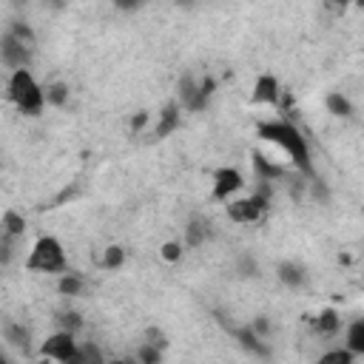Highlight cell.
<instances>
[{
	"instance_id": "1",
	"label": "cell",
	"mask_w": 364,
	"mask_h": 364,
	"mask_svg": "<svg viewBox=\"0 0 364 364\" xmlns=\"http://www.w3.org/2000/svg\"><path fill=\"white\" fill-rule=\"evenodd\" d=\"M256 134H259L264 142L276 145V148L290 159V165H293L296 171H301L304 176H313V162H310L307 139L301 136V131H299L293 122H287V119H267V122H259Z\"/></svg>"
},
{
	"instance_id": "2",
	"label": "cell",
	"mask_w": 364,
	"mask_h": 364,
	"mask_svg": "<svg viewBox=\"0 0 364 364\" xmlns=\"http://www.w3.org/2000/svg\"><path fill=\"white\" fill-rule=\"evenodd\" d=\"M6 91H9V100L17 105L20 114L37 117L43 111V105H48L43 85L34 80V74L28 68H14L9 82H6Z\"/></svg>"
},
{
	"instance_id": "3",
	"label": "cell",
	"mask_w": 364,
	"mask_h": 364,
	"mask_svg": "<svg viewBox=\"0 0 364 364\" xmlns=\"http://www.w3.org/2000/svg\"><path fill=\"white\" fill-rule=\"evenodd\" d=\"M26 270H40V273H65V250L54 236H40L26 259Z\"/></svg>"
},
{
	"instance_id": "4",
	"label": "cell",
	"mask_w": 364,
	"mask_h": 364,
	"mask_svg": "<svg viewBox=\"0 0 364 364\" xmlns=\"http://www.w3.org/2000/svg\"><path fill=\"white\" fill-rule=\"evenodd\" d=\"M74 336L77 333L63 330V327L57 333H51L40 347L43 358H51V361H60V364H80V344L74 341Z\"/></svg>"
},
{
	"instance_id": "5",
	"label": "cell",
	"mask_w": 364,
	"mask_h": 364,
	"mask_svg": "<svg viewBox=\"0 0 364 364\" xmlns=\"http://www.w3.org/2000/svg\"><path fill=\"white\" fill-rule=\"evenodd\" d=\"M0 57H3V65L6 68H28V63H31V46L28 43H23L20 37H14L11 31H6L3 34V40H0Z\"/></svg>"
},
{
	"instance_id": "6",
	"label": "cell",
	"mask_w": 364,
	"mask_h": 364,
	"mask_svg": "<svg viewBox=\"0 0 364 364\" xmlns=\"http://www.w3.org/2000/svg\"><path fill=\"white\" fill-rule=\"evenodd\" d=\"M245 188V176L236 171V168H219L216 173H213V191H210V196L216 199V202H228L233 193H239Z\"/></svg>"
},
{
	"instance_id": "7",
	"label": "cell",
	"mask_w": 364,
	"mask_h": 364,
	"mask_svg": "<svg viewBox=\"0 0 364 364\" xmlns=\"http://www.w3.org/2000/svg\"><path fill=\"white\" fill-rule=\"evenodd\" d=\"M176 100H179V105H182L185 111H202V108L208 105V97H202V91H199V82H196L191 74H185V77L179 80V91H176Z\"/></svg>"
},
{
	"instance_id": "8",
	"label": "cell",
	"mask_w": 364,
	"mask_h": 364,
	"mask_svg": "<svg viewBox=\"0 0 364 364\" xmlns=\"http://www.w3.org/2000/svg\"><path fill=\"white\" fill-rule=\"evenodd\" d=\"M182 105H179V100H173V102H168L162 111H159V119H156V125H154V136L156 139H165L171 131H176L179 128V122H182Z\"/></svg>"
},
{
	"instance_id": "9",
	"label": "cell",
	"mask_w": 364,
	"mask_h": 364,
	"mask_svg": "<svg viewBox=\"0 0 364 364\" xmlns=\"http://www.w3.org/2000/svg\"><path fill=\"white\" fill-rule=\"evenodd\" d=\"M250 100H253L256 105H276V102H279V80H276L273 74H262V77L256 80V85H253Z\"/></svg>"
},
{
	"instance_id": "10",
	"label": "cell",
	"mask_w": 364,
	"mask_h": 364,
	"mask_svg": "<svg viewBox=\"0 0 364 364\" xmlns=\"http://www.w3.org/2000/svg\"><path fill=\"white\" fill-rule=\"evenodd\" d=\"M253 171H256V179H262V182H279L284 176V165L279 159L264 156L262 151L253 154Z\"/></svg>"
},
{
	"instance_id": "11",
	"label": "cell",
	"mask_w": 364,
	"mask_h": 364,
	"mask_svg": "<svg viewBox=\"0 0 364 364\" xmlns=\"http://www.w3.org/2000/svg\"><path fill=\"white\" fill-rule=\"evenodd\" d=\"M233 338L239 341V347L242 350H247V353H253V355H267V347L262 344V336L247 324V327H239V330H233Z\"/></svg>"
},
{
	"instance_id": "12",
	"label": "cell",
	"mask_w": 364,
	"mask_h": 364,
	"mask_svg": "<svg viewBox=\"0 0 364 364\" xmlns=\"http://www.w3.org/2000/svg\"><path fill=\"white\" fill-rule=\"evenodd\" d=\"M208 236H210V222H208V219L193 216V219L185 225V245H188V247H199V245H205Z\"/></svg>"
},
{
	"instance_id": "13",
	"label": "cell",
	"mask_w": 364,
	"mask_h": 364,
	"mask_svg": "<svg viewBox=\"0 0 364 364\" xmlns=\"http://www.w3.org/2000/svg\"><path fill=\"white\" fill-rule=\"evenodd\" d=\"M276 276H279V282L287 284V287H301V284L307 282L304 267L296 264V262H282V264L276 267Z\"/></svg>"
},
{
	"instance_id": "14",
	"label": "cell",
	"mask_w": 364,
	"mask_h": 364,
	"mask_svg": "<svg viewBox=\"0 0 364 364\" xmlns=\"http://www.w3.org/2000/svg\"><path fill=\"white\" fill-rule=\"evenodd\" d=\"M313 327H316L318 336H336L338 327H341V318H338V313H336L333 307H324V310L313 318Z\"/></svg>"
},
{
	"instance_id": "15",
	"label": "cell",
	"mask_w": 364,
	"mask_h": 364,
	"mask_svg": "<svg viewBox=\"0 0 364 364\" xmlns=\"http://www.w3.org/2000/svg\"><path fill=\"white\" fill-rule=\"evenodd\" d=\"M43 91H46V102L54 105V108H63V105L68 102V82H63V80L46 82Z\"/></svg>"
},
{
	"instance_id": "16",
	"label": "cell",
	"mask_w": 364,
	"mask_h": 364,
	"mask_svg": "<svg viewBox=\"0 0 364 364\" xmlns=\"http://www.w3.org/2000/svg\"><path fill=\"white\" fill-rule=\"evenodd\" d=\"M3 338L11 344V347H17V350H28V330L23 327V324H14V321H9V324H3Z\"/></svg>"
},
{
	"instance_id": "17",
	"label": "cell",
	"mask_w": 364,
	"mask_h": 364,
	"mask_svg": "<svg viewBox=\"0 0 364 364\" xmlns=\"http://www.w3.org/2000/svg\"><path fill=\"white\" fill-rule=\"evenodd\" d=\"M82 287H85V282H82V276H77V273H60V279H57V290H60V296H80L82 293Z\"/></svg>"
},
{
	"instance_id": "18",
	"label": "cell",
	"mask_w": 364,
	"mask_h": 364,
	"mask_svg": "<svg viewBox=\"0 0 364 364\" xmlns=\"http://www.w3.org/2000/svg\"><path fill=\"white\" fill-rule=\"evenodd\" d=\"M324 105H327V111H330L333 117H353V105H350V100H347L341 91H333V94H327Z\"/></svg>"
},
{
	"instance_id": "19",
	"label": "cell",
	"mask_w": 364,
	"mask_h": 364,
	"mask_svg": "<svg viewBox=\"0 0 364 364\" xmlns=\"http://www.w3.org/2000/svg\"><path fill=\"white\" fill-rule=\"evenodd\" d=\"M347 347H350L355 355H364V318H355V321L347 327Z\"/></svg>"
},
{
	"instance_id": "20",
	"label": "cell",
	"mask_w": 364,
	"mask_h": 364,
	"mask_svg": "<svg viewBox=\"0 0 364 364\" xmlns=\"http://www.w3.org/2000/svg\"><path fill=\"white\" fill-rule=\"evenodd\" d=\"M3 233H11V236H23L26 233V219H23V213H17V210H6L3 213Z\"/></svg>"
},
{
	"instance_id": "21",
	"label": "cell",
	"mask_w": 364,
	"mask_h": 364,
	"mask_svg": "<svg viewBox=\"0 0 364 364\" xmlns=\"http://www.w3.org/2000/svg\"><path fill=\"white\" fill-rule=\"evenodd\" d=\"M122 262H125V250L119 247V245H108L105 250H102V267L105 270H117V267H122Z\"/></svg>"
},
{
	"instance_id": "22",
	"label": "cell",
	"mask_w": 364,
	"mask_h": 364,
	"mask_svg": "<svg viewBox=\"0 0 364 364\" xmlns=\"http://www.w3.org/2000/svg\"><path fill=\"white\" fill-rule=\"evenodd\" d=\"M57 324H60L63 330L77 333V330H82V316H80L77 310H63V313H57Z\"/></svg>"
},
{
	"instance_id": "23",
	"label": "cell",
	"mask_w": 364,
	"mask_h": 364,
	"mask_svg": "<svg viewBox=\"0 0 364 364\" xmlns=\"http://www.w3.org/2000/svg\"><path fill=\"white\" fill-rule=\"evenodd\" d=\"M159 358H162V347H156V344H151V341H142V344H139L136 361H142V364H156Z\"/></svg>"
},
{
	"instance_id": "24",
	"label": "cell",
	"mask_w": 364,
	"mask_h": 364,
	"mask_svg": "<svg viewBox=\"0 0 364 364\" xmlns=\"http://www.w3.org/2000/svg\"><path fill=\"white\" fill-rule=\"evenodd\" d=\"M353 358H355V353H353L350 347H344V350H330V353L318 355L321 364H353Z\"/></svg>"
},
{
	"instance_id": "25",
	"label": "cell",
	"mask_w": 364,
	"mask_h": 364,
	"mask_svg": "<svg viewBox=\"0 0 364 364\" xmlns=\"http://www.w3.org/2000/svg\"><path fill=\"white\" fill-rule=\"evenodd\" d=\"M9 31H11L14 37H20L23 43H28V46H34V31H31V28H28V26H26L23 20H14V23L9 26Z\"/></svg>"
},
{
	"instance_id": "26",
	"label": "cell",
	"mask_w": 364,
	"mask_h": 364,
	"mask_svg": "<svg viewBox=\"0 0 364 364\" xmlns=\"http://www.w3.org/2000/svg\"><path fill=\"white\" fill-rule=\"evenodd\" d=\"M159 256H162L165 262H179V259H182V242H165V245L159 247Z\"/></svg>"
},
{
	"instance_id": "27",
	"label": "cell",
	"mask_w": 364,
	"mask_h": 364,
	"mask_svg": "<svg viewBox=\"0 0 364 364\" xmlns=\"http://www.w3.org/2000/svg\"><path fill=\"white\" fill-rule=\"evenodd\" d=\"M85 361L102 364V353H100L94 344H82V347H80V364H85Z\"/></svg>"
},
{
	"instance_id": "28",
	"label": "cell",
	"mask_w": 364,
	"mask_h": 364,
	"mask_svg": "<svg viewBox=\"0 0 364 364\" xmlns=\"http://www.w3.org/2000/svg\"><path fill=\"white\" fill-rule=\"evenodd\" d=\"M250 327H253L259 336H267V330H270V324H267V318H264V316H256V318L250 321Z\"/></svg>"
},
{
	"instance_id": "29",
	"label": "cell",
	"mask_w": 364,
	"mask_h": 364,
	"mask_svg": "<svg viewBox=\"0 0 364 364\" xmlns=\"http://www.w3.org/2000/svg\"><path fill=\"white\" fill-rule=\"evenodd\" d=\"M114 6H117V9H122V11H134V9L145 6V0H114Z\"/></svg>"
},
{
	"instance_id": "30",
	"label": "cell",
	"mask_w": 364,
	"mask_h": 364,
	"mask_svg": "<svg viewBox=\"0 0 364 364\" xmlns=\"http://www.w3.org/2000/svg\"><path fill=\"white\" fill-rule=\"evenodd\" d=\"M148 341L156 344V347H165V333L156 330V327H151V330H148Z\"/></svg>"
},
{
	"instance_id": "31",
	"label": "cell",
	"mask_w": 364,
	"mask_h": 364,
	"mask_svg": "<svg viewBox=\"0 0 364 364\" xmlns=\"http://www.w3.org/2000/svg\"><path fill=\"white\" fill-rule=\"evenodd\" d=\"M145 122H148V114H145V111H139V114L131 119V128H134V131H142V128H145Z\"/></svg>"
},
{
	"instance_id": "32",
	"label": "cell",
	"mask_w": 364,
	"mask_h": 364,
	"mask_svg": "<svg viewBox=\"0 0 364 364\" xmlns=\"http://www.w3.org/2000/svg\"><path fill=\"white\" fill-rule=\"evenodd\" d=\"M43 3H48V6H60L63 0H43Z\"/></svg>"
},
{
	"instance_id": "33",
	"label": "cell",
	"mask_w": 364,
	"mask_h": 364,
	"mask_svg": "<svg viewBox=\"0 0 364 364\" xmlns=\"http://www.w3.org/2000/svg\"><path fill=\"white\" fill-rule=\"evenodd\" d=\"M176 3H179V6H191L193 0H176Z\"/></svg>"
},
{
	"instance_id": "34",
	"label": "cell",
	"mask_w": 364,
	"mask_h": 364,
	"mask_svg": "<svg viewBox=\"0 0 364 364\" xmlns=\"http://www.w3.org/2000/svg\"><path fill=\"white\" fill-rule=\"evenodd\" d=\"M353 3H355V6H358V9H364V0H353Z\"/></svg>"
},
{
	"instance_id": "35",
	"label": "cell",
	"mask_w": 364,
	"mask_h": 364,
	"mask_svg": "<svg viewBox=\"0 0 364 364\" xmlns=\"http://www.w3.org/2000/svg\"><path fill=\"white\" fill-rule=\"evenodd\" d=\"M330 3H336V6H344V3H347V0H330Z\"/></svg>"
}]
</instances>
